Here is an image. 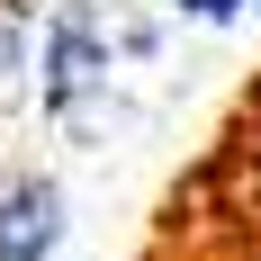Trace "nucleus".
<instances>
[{
  "label": "nucleus",
  "mask_w": 261,
  "mask_h": 261,
  "mask_svg": "<svg viewBox=\"0 0 261 261\" xmlns=\"http://www.w3.org/2000/svg\"><path fill=\"white\" fill-rule=\"evenodd\" d=\"M54 234H63V189L36 171L0 180V261H45Z\"/></svg>",
  "instance_id": "obj_1"
},
{
  "label": "nucleus",
  "mask_w": 261,
  "mask_h": 261,
  "mask_svg": "<svg viewBox=\"0 0 261 261\" xmlns=\"http://www.w3.org/2000/svg\"><path fill=\"white\" fill-rule=\"evenodd\" d=\"M90 63H99V54H90L72 27H63V45H54V90H81V81H90Z\"/></svg>",
  "instance_id": "obj_2"
},
{
  "label": "nucleus",
  "mask_w": 261,
  "mask_h": 261,
  "mask_svg": "<svg viewBox=\"0 0 261 261\" xmlns=\"http://www.w3.org/2000/svg\"><path fill=\"white\" fill-rule=\"evenodd\" d=\"M189 9H198V18H225V9H234V0H189Z\"/></svg>",
  "instance_id": "obj_3"
}]
</instances>
